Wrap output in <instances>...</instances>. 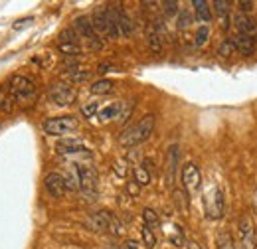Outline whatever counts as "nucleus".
<instances>
[{
    "instance_id": "14",
    "label": "nucleus",
    "mask_w": 257,
    "mask_h": 249,
    "mask_svg": "<svg viewBox=\"0 0 257 249\" xmlns=\"http://www.w3.org/2000/svg\"><path fill=\"white\" fill-rule=\"evenodd\" d=\"M255 40H251V38H247V36H241V34H237L235 38H233V48L241 54V56H251L253 52H255Z\"/></svg>"
},
{
    "instance_id": "4",
    "label": "nucleus",
    "mask_w": 257,
    "mask_h": 249,
    "mask_svg": "<svg viewBox=\"0 0 257 249\" xmlns=\"http://www.w3.org/2000/svg\"><path fill=\"white\" fill-rule=\"evenodd\" d=\"M79 129V121L73 115H64V117H50L44 121V131L52 137H62L69 135Z\"/></svg>"
},
{
    "instance_id": "39",
    "label": "nucleus",
    "mask_w": 257,
    "mask_h": 249,
    "mask_svg": "<svg viewBox=\"0 0 257 249\" xmlns=\"http://www.w3.org/2000/svg\"><path fill=\"white\" fill-rule=\"evenodd\" d=\"M128 192H131V194H137V192H139V184H137V182L128 184Z\"/></svg>"
},
{
    "instance_id": "2",
    "label": "nucleus",
    "mask_w": 257,
    "mask_h": 249,
    "mask_svg": "<svg viewBox=\"0 0 257 249\" xmlns=\"http://www.w3.org/2000/svg\"><path fill=\"white\" fill-rule=\"evenodd\" d=\"M18 103H32L36 99V83L26 75H14L10 79V85L6 89Z\"/></svg>"
},
{
    "instance_id": "27",
    "label": "nucleus",
    "mask_w": 257,
    "mask_h": 249,
    "mask_svg": "<svg viewBox=\"0 0 257 249\" xmlns=\"http://www.w3.org/2000/svg\"><path fill=\"white\" fill-rule=\"evenodd\" d=\"M58 48H60V52L65 54V56H79L81 54L79 44H58Z\"/></svg>"
},
{
    "instance_id": "38",
    "label": "nucleus",
    "mask_w": 257,
    "mask_h": 249,
    "mask_svg": "<svg viewBox=\"0 0 257 249\" xmlns=\"http://www.w3.org/2000/svg\"><path fill=\"white\" fill-rule=\"evenodd\" d=\"M125 249H141V247H139V243H137V241L127 239V241H125Z\"/></svg>"
},
{
    "instance_id": "5",
    "label": "nucleus",
    "mask_w": 257,
    "mask_h": 249,
    "mask_svg": "<svg viewBox=\"0 0 257 249\" xmlns=\"http://www.w3.org/2000/svg\"><path fill=\"white\" fill-rule=\"evenodd\" d=\"M73 30L77 32L81 38H85L91 46V50H101L103 48V42L99 40V34L93 30V24H91V18L87 16H77L75 22H73Z\"/></svg>"
},
{
    "instance_id": "15",
    "label": "nucleus",
    "mask_w": 257,
    "mask_h": 249,
    "mask_svg": "<svg viewBox=\"0 0 257 249\" xmlns=\"http://www.w3.org/2000/svg\"><path fill=\"white\" fill-rule=\"evenodd\" d=\"M117 26H119L121 36H131L135 32V24H133V20L128 18V14L123 8H117Z\"/></svg>"
},
{
    "instance_id": "25",
    "label": "nucleus",
    "mask_w": 257,
    "mask_h": 249,
    "mask_svg": "<svg viewBox=\"0 0 257 249\" xmlns=\"http://www.w3.org/2000/svg\"><path fill=\"white\" fill-rule=\"evenodd\" d=\"M233 52H235V48H233V40L225 38L224 42L220 44V48H218V54H220L222 58H229V56H231Z\"/></svg>"
},
{
    "instance_id": "33",
    "label": "nucleus",
    "mask_w": 257,
    "mask_h": 249,
    "mask_svg": "<svg viewBox=\"0 0 257 249\" xmlns=\"http://www.w3.org/2000/svg\"><path fill=\"white\" fill-rule=\"evenodd\" d=\"M218 245H220V249H231V237H229V233L222 231L218 235Z\"/></svg>"
},
{
    "instance_id": "17",
    "label": "nucleus",
    "mask_w": 257,
    "mask_h": 249,
    "mask_svg": "<svg viewBox=\"0 0 257 249\" xmlns=\"http://www.w3.org/2000/svg\"><path fill=\"white\" fill-rule=\"evenodd\" d=\"M192 6L194 12H196V18L200 22H210L212 20V10H210V4L206 0H194Z\"/></svg>"
},
{
    "instance_id": "23",
    "label": "nucleus",
    "mask_w": 257,
    "mask_h": 249,
    "mask_svg": "<svg viewBox=\"0 0 257 249\" xmlns=\"http://www.w3.org/2000/svg\"><path fill=\"white\" fill-rule=\"evenodd\" d=\"M58 40H60V44H79V40H77V32L73 30V28H65V30L60 32V36H58Z\"/></svg>"
},
{
    "instance_id": "37",
    "label": "nucleus",
    "mask_w": 257,
    "mask_h": 249,
    "mask_svg": "<svg viewBox=\"0 0 257 249\" xmlns=\"http://www.w3.org/2000/svg\"><path fill=\"white\" fill-rule=\"evenodd\" d=\"M184 245H186V249H202V245H200L198 241H192V239H190V241H186Z\"/></svg>"
},
{
    "instance_id": "35",
    "label": "nucleus",
    "mask_w": 257,
    "mask_h": 249,
    "mask_svg": "<svg viewBox=\"0 0 257 249\" xmlns=\"http://www.w3.org/2000/svg\"><path fill=\"white\" fill-rule=\"evenodd\" d=\"M172 194H174V202L178 204V208H180V210H186V200H184L186 196H184L180 190H174Z\"/></svg>"
},
{
    "instance_id": "24",
    "label": "nucleus",
    "mask_w": 257,
    "mask_h": 249,
    "mask_svg": "<svg viewBox=\"0 0 257 249\" xmlns=\"http://www.w3.org/2000/svg\"><path fill=\"white\" fill-rule=\"evenodd\" d=\"M89 75H91V73H89L87 69H77V67H73V69L67 71V79H69V81H77V83L89 79Z\"/></svg>"
},
{
    "instance_id": "36",
    "label": "nucleus",
    "mask_w": 257,
    "mask_h": 249,
    "mask_svg": "<svg viewBox=\"0 0 257 249\" xmlns=\"http://www.w3.org/2000/svg\"><path fill=\"white\" fill-rule=\"evenodd\" d=\"M237 6H239V10H241V12H245V14H247V12H251L253 2H249V0H239V2H237Z\"/></svg>"
},
{
    "instance_id": "11",
    "label": "nucleus",
    "mask_w": 257,
    "mask_h": 249,
    "mask_svg": "<svg viewBox=\"0 0 257 249\" xmlns=\"http://www.w3.org/2000/svg\"><path fill=\"white\" fill-rule=\"evenodd\" d=\"M233 24H235V28H237V32H239L241 36H247V38H251V40H255L257 42V20L255 18H251L249 14H237V16L233 18Z\"/></svg>"
},
{
    "instance_id": "7",
    "label": "nucleus",
    "mask_w": 257,
    "mask_h": 249,
    "mask_svg": "<svg viewBox=\"0 0 257 249\" xmlns=\"http://www.w3.org/2000/svg\"><path fill=\"white\" fill-rule=\"evenodd\" d=\"M44 186H46V192H48L52 198H64L65 192H67L65 178L60 172H50V174H46Z\"/></svg>"
},
{
    "instance_id": "10",
    "label": "nucleus",
    "mask_w": 257,
    "mask_h": 249,
    "mask_svg": "<svg viewBox=\"0 0 257 249\" xmlns=\"http://www.w3.org/2000/svg\"><path fill=\"white\" fill-rule=\"evenodd\" d=\"M239 233H241V243L243 249H257V233L255 225L249 218L239 219Z\"/></svg>"
},
{
    "instance_id": "3",
    "label": "nucleus",
    "mask_w": 257,
    "mask_h": 249,
    "mask_svg": "<svg viewBox=\"0 0 257 249\" xmlns=\"http://www.w3.org/2000/svg\"><path fill=\"white\" fill-rule=\"evenodd\" d=\"M75 170H77V178H79V190L83 192L85 200H95L97 186H99L97 170L87 164H75Z\"/></svg>"
},
{
    "instance_id": "13",
    "label": "nucleus",
    "mask_w": 257,
    "mask_h": 249,
    "mask_svg": "<svg viewBox=\"0 0 257 249\" xmlns=\"http://www.w3.org/2000/svg\"><path fill=\"white\" fill-rule=\"evenodd\" d=\"M56 151L60 155H77V153H87V147L83 141L77 139H62L56 143Z\"/></svg>"
},
{
    "instance_id": "12",
    "label": "nucleus",
    "mask_w": 257,
    "mask_h": 249,
    "mask_svg": "<svg viewBox=\"0 0 257 249\" xmlns=\"http://www.w3.org/2000/svg\"><path fill=\"white\" fill-rule=\"evenodd\" d=\"M113 214L111 212H107V210H101V212H95V214H91L89 218H87V225L93 229V231H109V225H111V221H113Z\"/></svg>"
},
{
    "instance_id": "9",
    "label": "nucleus",
    "mask_w": 257,
    "mask_h": 249,
    "mask_svg": "<svg viewBox=\"0 0 257 249\" xmlns=\"http://www.w3.org/2000/svg\"><path fill=\"white\" fill-rule=\"evenodd\" d=\"M176 170H178V145H170L166 151V160H164V172H166V182L168 186L174 184L176 180Z\"/></svg>"
},
{
    "instance_id": "30",
    "label": "nucleus",
    "mask_w": 257,
    "mask_h": 249,
    "mask_svg": "<svg viewBox=\"0 0 257 249\" xmlns=\"http://www.w3.org/2000/svg\"><path fill=\"white\" fill-rule=\"evenodd\" d=\"M210 38V28L208 26H200L198 32H196V46H204Z\"/></svg>"
},
{
    "instance_id": "31",
    "label": "nucleus",
    "mask_w": 257,
    "mask_h": 249,
    "mask_svg": "<svg viewBox=\"0 0 257 249\" xmlns=\"http://www.w3.org/2000/svg\"><path fill=\"white\" fill-rule=\"evenodd\" d=\"M97 113H99V103H87V105L81 107V115L87 117V119L97 117Z\"/></svg>"
},
{
    "instance_id": "40",
    "label": "nucleus",
    "mask_w": 257,
    "mask_h": 249,
    "mask_svg": "<svg viewBox=\"0 0 257 249\" xmlns=\"http://www.w3.org/2000/svg\"><path fill=\"white\" fill-rule=\"evenodd\" d=\"M30 20H32V18H26V20H20V22H16V24H14V28H22V26H24L26 22H30Z\"/></svg>"
},
{
    "instance_id": "16",
    "label": "nucleus",
    "mask_w": 257,
    "mask_h": 249,
    "mask_svg": "<svg viewBox=\"0 0 257 249\" xmlns=\"http://www.w3.org/2000/svg\"><path fill=\"white\" fill-rule=\"evenodd\" d=\"M121 109H123V103H111V105H107L105 109H99L97 119H99V121H111V119H119Z\"/></svg>"
},
{
    "instance_id": "8",
    "label": "nucleus",
    "mask_w": 257,
    "mask_h": 249,
    "mask_svg": "<svg viewBox=\"0 0 257 249\" xmlns=\"http://www.w3.org/2000/svg\"><path fill=\"white\" fill-rule=\"evenodd\" d=\"M182 184L188 192H196L202 184V174L194 162H186L182 166Z\"/></svg>"
},
{
    "instance_id": "34",
    "label": "nucleus",
    "mask_w": 257,
    "mask_h": 249,
    "mask_svg": "<svg viewBox=\"0 0 257 249\" xmlns=\"http://www.w3.org/2000/svg\"><path fill=\"white\" fill-rule=\"evenodd\" d=\"M176 229H178V231H176L174 235H170V243L176 245V247H182V245H184V233H182L180 227H176Z\"/></svg>"
},
{
    "instance_id": "22",
    "label": "nucleus",
    "mask_w": 257,
    "mask_h": 249,
    "mask_svg": "<svg viewBox=\"0 0 257 249\" xmlns=\"http://www.w3.org/2000/svg\"><path fill=\"white\" fill-rule=\"evenodd\" d=\"M141 235H143V243H145V247L153 249L155 245H157V235H155V231H153L151 227L143 225V229H141Z\"/></svg>"
},
{
    "instance_id": "20",
    "label": "nucleus",
    "mask_w": 257,
    "mask_h": 249,
    "mask_svg": "<svg viewBox=\"0 0 257 249\" xmlns=\"http://www.w3.org/2000/svg\"><path fill=\"white\" fill-rule=\"evenodd\" d=\"M133 176H135V182H137L139 186H147V184H151V172H149L145 166H137L135 172H133Z\"/></svg>"
},
{
    "instance_id": "29",
    "label": "nucleus",
    "mask_w": 257,
    "mask_h": 249,
    "mask_svg": "<svg viewBox=\"0 0 257 249\" xmlns=\"http://www.w3.org/2000/svg\"><path fill=\"white\" fill-rule=\"evenodd\" d=\"M214 8H216V14H218L220 18L229 16V2H227V0H216V2H214Z\"/></svg>"
},
{
    "instance_id": "26",
    "label": "nucleus",
    "mask_w": 257,
    "mask_h": 249,
    "mask_svg": "<svg viewBox=\"0 0 257 249\" xmlns=\"http://www.w3.org/2000/svg\"><path fill=\"white\" fill-rule=\"evenodd\" d=\"M0 111H4V113L12 111V99H10L8 91L2 89V87H0Z\"/></svg>"
},
{
    "instance_id": "18",
    "label": "nucleus",
    "mask_w": 257,
    "mask_h": 249,
    "mask_svg": "<svg viewBox=\"0 0 257 249\" xmlns=\"http://www.w3.org/2000/svg\"><path fill=\"white\" fill-rule=\"evenodd\" d=\"M222 212H224V194H222V190H216L212 206L208 208V214H210V218H220Z\"/></svg>"
},
{
    "instance_id": "28",
    "label": "nucleus",
    "mask_w": 257,
    "mask_h": 249,
    "mask_svg": "<svg viewBox=\"0 0 257 249\" xmlns=\"http://www.w3.org/2000/svg\"><path fill=\"white\" fill-rule=\"evenodd\" d=\"M190 24H192L190 12H188V10H178V28L184 30V28H188Z\"/></svg>"
},
{
    "instance_id": "41",
    "label": "nucleus",
    "mask_w": 257,
    "mask_h": 249,
    "mask_svg": "<svg viewBox=\"0 0 257 249\" xmlns=\"http://www.w3.org/2000/svg\"><path fill=\"white\" fill-rule=\"evenodd\" d=\"M255 210H257V188H255Z\"/></svg>"
},
{
    "instance_id": "32",
    "label": "nucleus",
    "mask_w": 257,
    "mask_h": 249,
    "mask_svg": "<svg viewBox=\"0 0 257 249\" xmlns=\"http://www.w3.org/2000/svg\"><path fill=\"white\" fill-rule=\"evenodd\" d=\"M162 6H164V14L166 16L178 14V2L176 0H166V2H162Z\"/></svg>"
},
{
    "instance_id": "21",
    "label": "nucleus",
    "mask_w": 257,
    "mask_h": 249,
    "mask_svg": "<svg viewBox=\"0 0 257 249\" xmlns=\"http://www.w3.org/2000/svg\"><path fill=\"white\" fill-rule=\"evenodd\" d=\"M143 219H145V225L147 227H159V223H161V218H159V214L155 212V210H151V208H145L143 210Z\"/></svg>"
},
{
    "instance_id": "19",
    "label": "nucleus",
    "mask_w": 257,
    "mask_h": 249,
    "mask_svg": "<svg viewBox=\"0 0 257 249\" xmlns=\"http://www.w3.org/2000/svg\"><path fill=\"white\" fill-rule=\"evenodd\" d=\"M115 91V81L111 79H99L91 85V93L93 95H109Z\"/></svg>"
},
{
    "instance_id": "1",
    "label": "nucleus",
    "mask_w": 257,
    "mask_h": 249,
    "mask_svg": "<svg viewBox=\"0 0 257 249\" xmlns=\"http://www.w3.org/2000/svg\"><path fill=\"white\" fill-rule=\"evenodd\" d=\"M153 131H155V115H145L139 123L123 131V135L119 137V143L123 147H137V145L149 141Z\"/></svg>"
},
{
    "instance_id": "6",
    "label": "nucleus",
    "mask_w": 257,
    "mask_h": 249,
    "mask_svg": "<svg viewBox=\"0 0 257 249\" xmlns=\"http://www.w3.org/2000/svg\"><path fill=\"white\" fill-rule=\"evenodd\" d=\"M48 99L54 105L67 107V105H71L75 101V89L69 83H52L50 89H48Z\"/></svg>"
}]
</instances>
